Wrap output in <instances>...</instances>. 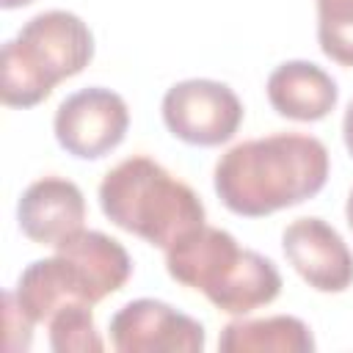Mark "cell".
I'll use <instances>...</instances> for the list:
<instances>
[{"label":"cell","mask_w":353,"mask_h":353,"mask_svg":"<svg viewBox=\"0 0 353 353\" xmlns=\"http://www.w3.org/2000/svg\"><path fill=\"white\" fill-rule=\"evenodd\" d=\"M328 149L303 132H273L251 138L215 163L212 185L226 210L262 218L317 196L328 179Z\"/></svg>","instance_id":"obj_1"},{"label":"cell","mask_w":353,"mask_h":353,"mask_svg":"<svg viewBox=\"0 0 353 353\" xmlns=\"http://www.w3.org/2000/svg\"><path fill=\"white\" fill-rule=\"evenodd\" d=\"M132 273L127 248L94 229H80L55 245L47 259L30 262L17 281L14 301L30 323H50V317L72 303H99L119 292Z\"/></svg>","instance_id":"obj_2"},{"label":"cell","mask_w":353,"mask_h":353,"mask_svg":"<svg viewBox=\"0 0 353 353\" xmlns=\"http://www.w3.org/2000/svg\"><path fill=\"white\" fill-rule=\"evenodd\" d=\"M165 270L174 281L199 290L229 314H248L268 306L281 292V273L259 251L240 243L218 226H199L165 248Z\"/></svg>","instance_id":"obj_3"},{"label":"cell","mask_w":353,"mask_h":353,"mask_svg":"<svg viewBox=\"0 0 353 353\" xmlns=\"http://www.w3.org/2000/svg\"><path fill=\"white\" fill-rule=\"evenodd\" d=\"M99 207L110 223L163 251L207 221L196 190L146 154H132L102 176Z\"/></svg>","instance_id":"obj_4"},{"label":"cell","mask_w":353,"mask_h":353,"mask_svg":"<svg viewBox=\"0 0 353 353\" xmlns=\"http://www.w3.org/2000/svg\"><path fill=\"white\" fill-rule=\"evenodd\" d=\"M91 58L94 36L77 14L63 8L41 11L3 44L0 97L8 108H33L61 80L80 74Z\"/></svg>","instance_id":"obj_5"},{"label":"cell","mask_w":353,"mask_h":353,"mask_svg":"<svg viewBox=\"0 0 353 353\" xmlns=\"http://www.w3.org/2000/svg\"><path fill=\"white\" fill-rule=\"evenodd\" d=\"M163 121L168 132L190 146H221L243 124V102L218 80L190 77L174 83L163 97Z\"/></svg>","instance_id":"obj_6"},{"label":"cell","mask_w":353,"mask_h":353,"mask_svg":"<svg viewBox=\"0 0 353 353\" xmlns=\"http://www.w3.org/2000/svg\"><path fill=\"white\" fill-rule=\"evenodd\" d=\"M130 110L127 102L102 85H91L69 94L52 119L55 141L63 152L80 160H99L110 154L127 135Z\"/></svg>","instance_id":"obj_7"},{"label":"cell","mask_w":353,"mask_h":353,"mask_svg":"<svg viewBox=\"0 0 353 353\" xmlns=\"http://www.w3.org/2000/svg\"><path fill=\"white\" fill-rule=\"evenodd\" d=\"M110 345L119 353H201L207 331L165 301L138 298L110 317Z\"/></svg>","instance_id":"obj_8"},{"label":"cell","mask_w":353,"mask_h":353,"mask_svg":"<svg viewBox=\"0 0 353 353\" xmlns=\"http://www.w3.org/2000/svg\"><path fill=\"white\" fill-rule=\"evenodd\" d=\"M281 248L295 273L317 292H345L353 284V251L323 218H298L281 234Z\"/></svg>","instance_id":"obj_9"},{"label":"cell","mask_w":353,"mask_h":353,"mask_svg":"<svg viewBox=\"0 0 353 353\" xmlns=\"http://www.w3.org/2000/svg\"><path fill=\"white\" fill-rule=\"evenodd\" d=\"M17 221L28 240L39 245H58L61 240L83 229V190L72 179L41 176L25 188L17 204Z\"/></svg>","instance_id":"obj_10"},{"label":"cell","mask_w":353,"mask_h":353,"mask_svg":"<svg viewBox=\"0 0 353 353\" xmlns=\"http://www.w3.org/2000/svg\"><path fill=\"white\" fill-rule=\"evenodd\" d=\"M268 102L292 121H320L339 99L334 77L312 61H284L268 77Z\"/></svg>","instance_id":"obj_11"},{"label":"cell","mask_w":353,"mask_h":353,"mask_svg":"<svg viewBox=\"0 0 353 353\" xmlns=\"http://www.w3.org/2000/svg\"><path fill=\"white\" fill-rule=\"evenodd\" d=\"M221 353H312V328L292 314H273L248 320H232L218 336Z\"/></svg>","instance_id":"obj_12"},{"label":"cell","mask_w":353,"mask_h":353,"mask_svg":"<svg viewBox=\"0 0 353 353\" xmlns=\"http://www.w3.org/2000/svg\"><path fill=\"white\" fill-rule=\"evenodd\" d=\"M50 347L55 353H102L105 342L94 325L88 303H72L58 309L50 323Z\"/></svg>","instance_id":"obj_13"},{"label":"cell","mask_w":353,"mask_h":353,"mask_svg":"<svg viewBox=\"0 0 353 353\" xmlns=\"http://www.w3.org/2000/svg\"><path fill=\"white\" fill-rule=\"evenodd\" d=\"M317 3V41L320 50L342 63L353 66V0H314Z\"/></svg>","instance_id":"obj_14"},{"label":"cell","mask_w":353,"mask_h":353,"mask_svg":"<svg viewBox=\"0 0 353 353\" xmlns=\"http://www.w3.org/2000/svg\"><path fill=\"white\" fill-rule=\"evenodd\" d=\"M3 309H6V347L8 350H28L33 339V323L30 317L17 306L14 292L3 295Z\"/></svg>","instance_id":"obj_15"},{"label":"cell","mask_w":353,"mask_h":353,"mask_svg":"<svg viewBox=\"0 0 353 353\" xmlns=\"http://www.w3.org/2000/svg\"><path fill=\"white\" fill-rule=\"evenodd\" d=\"M342 138H345V146L353 157V99H350V105L345 110V119H342Z\"/></svg>","instance_id":"obj_16"},{"label":"cell","mask_w":353,"mask_h":353,"mask_svg":"<svg viewBox=\"0 0 353 353\" xmlns=\"http://www.w3.org/2000/svg\"><path fill=\"white\" fill-rule=\"evenodd\" d=\"M28 3H33V0H0V6H3L6 11H11V8H22V6H28Z\"/></svg>","instance_id":"obj_17"},{"label":"cell","mask_w":353,"mask_h":353,"mask_svg":"<svg viewBox=\"0 0 353 353\" xmlns=\"http://www.w3.org/2000/svg\"><path fill=\"white\" fill-rule=\"evenodd\" d=\"M345 218H347V226L353 229V190L347 196V204H345Z\"/></svg>","instance_id":"obj_18"}]
</instances>
